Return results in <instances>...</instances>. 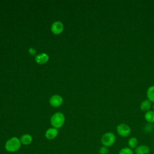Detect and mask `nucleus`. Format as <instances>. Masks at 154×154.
I'll return each mask as SVG.
<instances>
[{"label": "nucleus", "instance_id": "f3484780", "mask_svg": "<svg viewBox=\"0 0 154 154\" xmlns=\"http://www.w3.org/2000/svg\"><path fill=\"white\" fill-rule=\"evenodd\" d=\"M29 51V53L31 54V55H35V53H36V50L35 49V48H30L28 50Z\"/></svg>", "mask_w": 154, "mask_h": 154}, {"label": "nucleus", "instance_id": "20e7f679", "mask_svg": "<svg viewBox=\"0 0 154 154\" xmlns=\"http://www.w3.org/2000/svg\"><path fill=\"white\" fill-rule=\"evenodd\" d=\"M117 132L122 137H127L131 133V129L129 125L125 123H120L117 126Z\"/></svg>", "mask_w": 154, "mask_h": 154}, {"label": "nucleus", "instance_id": "6e6552de", "mask_svg": "<svg viewBox=\"0 0 154 154\" xmlns=\"http://www.w3.org/2000/svg\"><path fill=\"white\" fill-rule=\"evenodd\" d=\"M134 152L135 154H149L150 153V148L147 145H139L135 149Z\"/></svg>", "mask_w": 154, "mask_h": 154}, {"label": "nucleus", "instance_id": "dca6fc26", "mask_svg": "<svg viewBox=\"0 0 154 154\" xmlns=\"http://www.w3.org/2000/svg\"><path fill=\"white\" fill-rule=\"evenodd\" d=\"M109 150L108 147L102 146L101 147H100L99 150V154H108Z\"/></svg>", "mask_w": 154, "mask_h": 154}, {"label": "nucleus", "instance_id": "39448f33", "mask_svg": "<svg viewBox=\"0 0 154 154\" xmlns=\"http://www.w3.org/2000/svg\"><path fill=\"white\" fill-rule=\"evenodd\" d=\"M51 29L54 34H60L63 32L64 29L63 24L60 21H55L52 24Z\"/></svg>", "mask_w": 154, "mask_h": 154}, {"label": "nucleus", "instance_id": "7ed1b4c3", "mask_svg": "<svg viewBox=\"0 0 154 154\" xmlns=\"http://www.w3.org/2000/svg\"><path fill=\"white\" fill-rule=\"evenodd\" d=\"M116 140L115 134L111 132H108L105 133L101 137L100 141L103 146L109 147L112 146Z\"/></svg>", "mask_w": 154, "mask_h": 154}, {"label": "nucleus", "instance_id": "f257e3e1", "mask_svg": "<svg viewBox=\"0 0 154 154\" xmlns=\"http://www.w3.org/2000/svg\"><path fill=\"white\" fill-rule=\"evenodd\" d=\"M21 142L20 139L13 137L9 138L5 143V149L8 152H15L18 151L21 147Z\"/></svg>", "mask_w": 154, "mask_h": 154}, {"label": "nucleus", "instance_id": "ddd939ff", "mask_svg": "<svg viewBox=\"0 0 154 154\" xmlns=\"http://www.w3.org/2000/svg\"><path fill=\"white\" fill-rule=\"evenodd\" d=\"M138 140L136 137H131L128 141V145L131 149H135L138 145Z\"/></svg>", "mask_w": 154, "mask_h": 154}, {"label": "nucleus", "instance_id": "9d476101", "mask_svg": "<svg viewBox=\"0 0 154 154\" xmlns=\"http://www.w3.org/2000/svg\"><path fill=\"white\" fill-rule=\"evenodd\" d=\"M19 139L21 142V144L25 145V146L29 145L30 144H31V143L32 141V136L28 134H25L22 135Z\"/></svg>", "mask_w": 154, "mask_h": 154}, {"label": "nucleus", "instance_id": "423d86ee", "mask_svg": "<svg viewBox=\"0 0 154 154\" xmlns=\"http://www.w3.org/2000/svg\"><path fill=\"white\" fill-rule=\"evenodd\" d=\"M49 103L53 107H58L63 103V98L58 94L53 95L49 99Z\"/></svg>", "mask_w": 154, "mask_h": 154}, {"label": "nucleus", "instance_id": "f03ea898", "mask_svg": "<svg viewBox=\"0 0 154 154\" xmlns=\"http://www.w3.org/2000/svg\"><path fill=\"white\" fill-rule=\"evenodd\" d=\"M65 122L64 115L60 112L54 114L51 118V123L53 128L56 129L60 128L63 126Z\"/></svg>", "mask_w": 154, "mask_h": 154}, {"label": "nucleus", "instance_id": "f8f14e48", "mask_svg": "<svg viewBox=\"0 0 154 154\" xmlns=\"http://www.w3.org/2000/svg\"><path fill=\"white\" fill-rule=\"evenodd\" d=\"M144 119L149 123H152L154 122V111L149 110L145 112Z\"/></svg>", "mask_w": 154, "mask_h": 154}, {"label": "nucleus", "instance_id": "4468645a", "mask_svg": "<svg viewBox=\"0 0 154 154\" xmlns=\"http://www.w3.org/2000/svg\"><path fill=\"white\" fill-rule=\"evenodd\" d=\"M146 95L147 99L154 103V85H151L147 88Z\"/></svg>", "mask_w": 154, "mask_h": 154}, {"label": "nucleus", "instance_id": "2eb2a0df", "mask_svg": "<svg viewBox=\"0 0 154 154\" xmlns=\"http://www.w3.org/2000/svg\"><path fill=\"white\" fill-rule=\"evenodd\" d=\"M119 154H134V152L129 147H125L119 150Z\"/></svg>", "mask_w": 154, "mask_h": 154}, {"label": "nucleus", "instance_id": "1a4fd4ad", "mask_svg": "<svg viewBox=\"0 0 154 154\" xmlns=\"http://www.w3.org/2000/svg\"><path fill=\"white\" fill-rule=\"evenodd\" d=\"M49 60V56L46 53H42L37 55L35 57V61L39 64H43L46 63Z\"/></svg>", "mask_w": 154, "mask_h": 154}, {"label": "nucleus", "instance_id": "a211bd4d", "mask_svg": "<svg viewBox=\"0 0 154 154\" xmlns=\"http://www.w3.org/2000/svg\"><path fill=\"white\" fill-rule=\"evenodd\" d=\"M153 111H154V103H153Z\"/></svg>", "mask_w": 154, "mask_h": 154}, {"label": "nucleus", "instance_id": "0eeeda50", "mask_svg": "<svg viewBox=\"0 0 154 154\" xmlns=\"http://www.w3.org/2000/svg\"><path fill=\"white\" fill-rule=\"evenodd\" d=\"M58 134V131L57 129L55 128H51L46 130V131L45 132V135L48 140H51L57 137Z\"/></svg>", "mask_w": 154, "mask_h": 154}, {"label": "nucleus", "instance_id": "9b49d317", "mask_svg": "<svg viewBox=\"0 0 154 154\" xmlns=\"http://www.w3.org/2000/svg\"><path fill=\"white\" fill-rule=\"evenodd\" d=\"M152 106V102L148 100V99H145L143 100L140 104V108L141 111L147 112L150 110Z\"/></svg>", "mask_w": 154, "mask_h": 154}]
</instances>
